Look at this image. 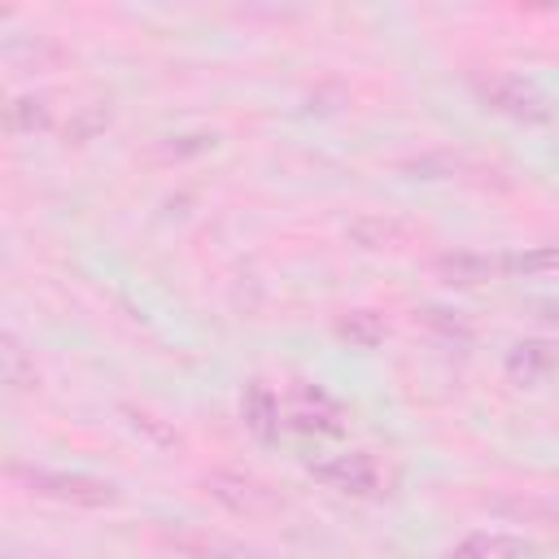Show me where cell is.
I'll use <instances>...</instances> for the list:
<instances>
[{
	"label": "cell",
	"instance_id": "obj_1",
	"mask_svg": "<svg viewBox=\"0 0 559 559\" xmlns=\"http://www.w3.org/2000/svg\"><path fill=\"white\" fill-rule=\"evenodd\" d=\"M26 485L44 498H61V502H79V507H105L114 502V485L96 480V476H70V472H26Z\"/></svg>",
	"mask_w": 559,
	"mask_h": 559
},
{
	"label": "cell",
	"instance_id": "obj_2",
	"mask_svg": "<svg viewBox=\"0 0 559 559\" xmlns=\"http://www.w3.org/2000/svg\"><path fill=\"white\" fill-rule=\"evenodd\" d=\"M205 489H210L218 502H227L231 511H245V515H262V511H275V507H280V498H275L266 485H258V480H249V476H231V472L210 476Z\"/></svg>",
	"mask_w": 559,
	"mask_h": 559
},
{
	"label": "cell",
	"instance_id": "obj_3",
	"mask_svg": "<svg viewBox=\"0 0 559 559\" xmlns=\"http://www.w3.org/2000/svg\"><path fill=\"white\" fill-rule=\"evenodd\" d=\"M314 476L336 485V489H345V493H371L376 480H380V472H376V463L367 454H341L336 463H319Z\"/></svg>",
	"mask_w": 559,
	"mask_h": 559
},
{
	"label": "cell",
	"instance_id": "obj_4",
	"mask_svg": "<svg viewBox=\"0 0 559 559\" xmlns=\"http://www.w3.org/2000/svg\"><path fill=\"white\" fill-rule=\"evenodd\" d=\"M437 271L459 280V284H476V280H489L493 262L489 258H476V253H459V258H437Z\"/></svg>",
	"mask_w": 559,
	"mask_h": 559
},
{
	"label": "cell",
	"instance_id": "obj_5",
	"mask_svg": "<svg viewBox=\"0 0 559 559\" xmlns=\"http://www.w3.org/2000/svg\"><path fill=\"white\" fill-rule=\"evenodd\" d=\"M245 419H249V428L258 432V437H271V419H275V397L262 389V384H253L249 389V397H245Z\"/></svg>",
	"mask_w": 559,
	"mask_h": 559
},
{
	"label": "cell",
	"instance_id": "obj_6",
	"mask_svg": "<svg viewBox=\"0 0 559 559\" xmlns=\"http://www.w3.org/2000/svg\"><path fill=\"white\" fill-rule=\"evenodd\" d=\"M4 345H9V349H4V380H9L13 389H31V384H35V376H26V367H22V349H17V341L9 336Z\"/></svg>",
	"mask_w": 559,
	"mask_h": 559
},
{
	"label": "cell",
	"instance_id": "obj_7",
	"mask_svg": "<svg viewBox=\"0 0 559 559\" xmlns=\"http://www.w3.org/2000/svg\"><path fill=\"white\" fill-rule=\"evenodd\" d=\"M507 266H515V271H542V266H559V249H537V253H520V258H511Z\"/></svg>",
	"mask_w": 559,
	"mask_h": 559
}]
</instances>
